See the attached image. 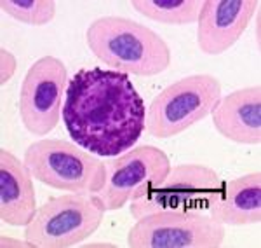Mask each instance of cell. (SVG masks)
Returning <instances> with one entry per match:
<instances>
[{"instance_id":"6da1fadb","label":"cell","mask_w":261,"mask_h":248,"mask_svg":"<svg viewBox=\"0 0 261 248\" xmlns=\"http://www.w3.org/2000/svg\"><path fill=\"white\" fill-rule=\"evenodd\" d=\"M61 119L84 150L117 157L133 149L146 129V107L130 75L92 66L68 81Z\"/></svg>"},{"instance_id":"7a4b0ae2","label":"cell","mask_w":261,"mask_h":248,"mask_svg":"<svg viewBox=\"0 0 261 248\" xmlns=\"http://www.w3.org/2000/svg\"><path fill=\"white\" fill-rule=\"evenodd\" d=\"M86 42L94 58L117 72L151 77L171 66L172 53L167 42L151 28L129 18L94 19L86 30Z\"/></svg>"},{"instance_id":"3957f363","label":"cell","mask_w":261,"mask_h":248,"mask_svg":"<svg viewBox=\"0 0 261 248\" xmlns=\"http://www.w3.org/2000/svg\"><path fill=\"white\" fill-rule=\"evenodd\" d=\"M23 163L44 186L75 194H98L107 166L98 155L60 138H42L24 150Z\"/></svg>"},{"instance_id":"277c9868","label":"cell","mask_w":261,"mask_h":248,"mask_svg":"<svg viewBox=\"0 0 261 248\" xmlns=\"http://www.w3.org/2000/svg\"><path fill=\"white\" fill-rule=\"evenodd\" d=\"M105 213L98 194L68 192L50 197L24 228V239L32 248L77 246L99 229Z\"/></svg>"},{"instance_id":"5b68a950","label":"cell","mask_w":261,"mask_h":248,"mask_svg":"<svg viewBox=\"0 0 261 248\" xmlns=\"http://www.w3.org/2000/svg\"><path fill=\"white\" fill-rule=\"evenodd\" d=\"M221 98V82L214 75L195 74L172 82L146 108V131L155 138H172L211 116Z\"/></svg>"},{"instance_id":"8992f818","label":"cell","mask_w":261,"mask_h":248,"mask_svg":"<svg viewBox=\"0 0 261 248\" xmlns=\"http://www.w3.org/2000/svg\"><path fill=\"white\" fill-rule=\"evenodd\" d=\"M223 182L225 180H221L211 166L195 163L172 166L159 186L130 201V217L138 220L159 212L204 213L211 207L213 197L221 189Z\"/></svg>"},{"instance_id":"52a82bcc","label":"cell","mask_w":261,"mask_h":248,"mask_svg":"<svg viewBox=\"0 0 261 248\" xmlns=\"http://www.w3.org/2000/svg\"><path fill=\"white\" fill-rule=\"evenodd\" d=\"M226 226L205 213L159 212L134 222L127 234L130 248H220Z\"/></svg>"},{"instance_id":"ba28073f","label":"cell","mask_w":261,"mask_h":248,"mask_svg":"<svg viewBox=\"0 0 261 248\" xmlns=\"http://www.w3.org/2000/svg\"><path fill=\"white\" fill-rule=\"evenodd\" d=\"M68 70L56 56H42L28 69L19 87V119L27 131L45 137L61 119Z\"/></svg>"},{"instance_id":"9c48e42d","label":"cell","mask_w":261,"mask_h":248,"mask_svg":"<svg viewBox=\"0 0 261 248\" xmlns=\"http://www.w3.org/2000/svg\"><path fill=\"white\" fill-rule=\"evenodd\" d=\"M107 180L98 197L107 212H117L159 186L171 171V159L155 145L133 147L127 152L105 161Z\"/></svg>"},{"instance_id":"30bf717a","label":"cell","mask_w":261,"mask_h":248,"mask_svg":"<svg viewBox=\"0 0 261 248\" xmlns=\"http://www.w3.org/2000/svg\"><path fill=\"white\" fill-rule=\"evenodd\" d=\"M259 0H204L197 19V46L207 56L233 48L258 11Z\"/></svg>"},{"instance_id":"8fae6325","label":"cell","mask_w":261,"mask_h":248,"mask_svg":"<svg viewBox=\"0 0 261 248\" xmlns=\"http://www.w3.org/2000/svg\"><path fill=\"white\" fill-rule=\"evenodd\" d=\"M213 124L226 140L244 145L261 144V87L259 84L231 91L214 105Z\"/></svg>"},{"instance_id":"7c38bea8","label":"cell","mask_w":261,"mask_h":248,"mask_svg":"<svg viewBox=\"0 0 261 248\" xmlns=\"http://www.w3.org/2000/svg\"><path fill=\"white\" fill-rule=\"evenodd\" d=\"M37 210L32 171L11 150L0 149V222L27 228Z\"/></svg>"},{"instance_id":"4fadbf2b","label":"cell","mask_w":261,"mask_h":248,"mask_svg":"<svg viewBox=\"0 0 261 248\" xmlns=\"http://www.w3.org/2000/svg\"><path fill=\"white\" fill-rule=\"evenodd\" d=\"M207 215L223 226L242 228L261 222V173H247L225 180L214 194Z\"/></svg>"},{"instance_id":"5bb4252c","label":"cell","mask_w":261,"mask_h":248,"mask_svg":"<svg viewBox=\"0 0 261 248\" xmlns=\"http://www.w3.org/2000/svg\"><path fill=\"white\" fill-rule=\"evenodd\" d=\"M204 0H133L130 6L141 16L162 25L197 23Z\"/></svg>"},{"instance_id":"9a60e30c","label":"cell","mask_w":261,"mask_h":248,"mask_svg":"<svg viewBox=\"0 0 261 248\" xmlns=\"http://www.w3.org/2000/svg\"><path fill=\"white\" fill-rule=\"evenodd\" d=\"M0 9L28 27H45L56 16L54 0H2Z\"/></svg>"},{"instance_id":"2e32d148","label":"cell","mask_w":261,"mask_h":248,"mask_svg":"<svg viewBox=\"0 0 261 248\" xmlns=\"http://www.w3.org/2000/svg\"><path fill=\"white\" fill-rule=\"evenodd\" d=\"M0 58H2V75H0V86H6V84L11 81L12 75H14L18 61H16L14 54H12L11 51H7L6 48L0 49Z\"/></svg>"},{"instance_id":"e0dca14e","label":"cell","mask_w":261,"mask_h":248,"mask_svg":"<svg viewBox=\"0 0 261 248\" xmlns=\"http://www.w3.org/2000/svg\"><path fill=\"white\" fill-rule=\"evenodd\" d=\"M0 246L2 248H11V246H23V248H32L30 243L24 239V241H18V239H11L7 236H2L0 238Z\"/></svg>"},{"instance_id":"ac0fdd59","label":"cell","mask_w":261,"mask_h":248,"mask_svg":"<svg viewBox=\"0 0 261 248\" xmlns=\"http://www.w3.org/2000/svg\"><path fill=\"white\" fill-rule=\"evenodd\" d=\"M86 248H115L113 243H87V245H84Z\"/></svg>"}]
</instances>
